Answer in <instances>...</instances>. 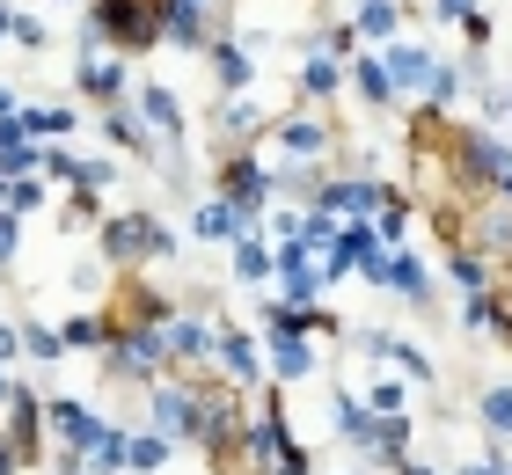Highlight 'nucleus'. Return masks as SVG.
<instances>
[{
	"label": "nucleus",
	"instance_id": "36",
	"mask_svg": "<svg viewBox=\"0 0 512 475\" xmlns=\"http://www.w3.org/2000/svg\"><path fill=\"white\" fill-rule=\"evenodd\" d=\"M476 110H483V132H491L498 117H512V95H505L498 81H476Z\"/></svg>",
	"mask_w": 512,
	"mask_h": 475
},
{
	"label": "nucleus",
	"instance_id": "40",
	"mask_svg": "<svg viewBox=\"0 0 512 475\" xmlns=\"http://www.w3.org/2000/svg\"><path fill=\"white\" fill-rule=\"evenodd\" d=\"M8 37L22 44V52H44V44H52V30H44L37 15H15V30H8Z\"/></svg>",
	"mask_w": 512,
	"mask_h": 475
},
{
	"label": "nucleus",
	"instance_id": "20",
	"mask_svg": "<svg viewBox=\"0 0 512 475\" xmlns=\"http://www.w3.org/2000/svg\"><path fill=\"white\" fill-rule=\"evenodd\" d=\"M235 278H242V285H271V278H278V249H271L264 227L235 234Z\"/></svg>",
	"mask_w": 512,
	"mask_h": 475
},
{
	"label": "nucleus",
	"instance_id": "39",
	"mask_svg": "<svg viewBox=\"0 0 512 475\" xmlns=\"http://www.w3.org/2000/svg\"><path fill=\"white\" fill-rule=\"evenodd\" d=\"M454 475H512V461H505V446L491 439V446H483V454H476V461H461Z\"/></svg>",
	"mask_w": 512,
	"mask_h": 475
},
{
	"label": "nucleus",
	"instance_id": "47",
	"mask_svg": "<svg viewBox=\"0 0 512 475\" xmlns=\"http://www.w3.org/2000/svg\"><path fill=\"white\" fill-rule=\"evenodd\" d=\"M8 402H15V380H8V373H0V410H8Z\"/></svg>",
	"mask_w": 512,
	"mask_h": 475
},
{
	"label": "nucleus",
	"instance_id": "16",
	"mask_svg": "<svg viewBox=\"0 0 512 475\" xmlns=\"http://www.w3.org/2000/svg\"><path fill=\"white\" fill-rule=\"evenodd\" d=\"M381 293H395V300H410V307H432V264L417 249H395V264H388V285Z\"/></svg>",
	"mask_w": 512,
	"mask_h": 475
},
{
	"label": "nucleus",
	"instance_id": "33",
	"mask_svg": "<svg viewBox=\"0 0 512 475\" xmlns=\"http://www.w3.org/2000/svg\"><path fill=\"white\" fill-rule=\"evenodd\" d=\"M359 402H366L374 417H403V380H381V373H374V380H366V395H359Z\"/></svg>",
	"mask_w": 512,
	"mask_h": 475
},
{
	"label": "nucleus",
	"instance_id": "44",
	"mask_svg": "<svg viewBox=\"0 0 512 475\" xmlns=\"http://www.w3.org/2000/svg\"><path fill=\"white\" fill-rule=\"evenodd\" d=\"M395 475H447V468H432V461H417V454H410V461L395 468Z\"/></svg>",
	"mask_w": 512,
	"mask_h": 475
},
{
	"label": "nucleus",
	"instance_id": "23",
	"mask_svg": "<svg viewBox=\"0 0 512 475\" xmlns=\"http://www.w3.org/2000/svg\"><path fill=\"white\" fill-rule=\"evenodd\" d=\"M344 22H352L359 37H374V44H395L403 37V0H352Z\"/></svg>",
	"mask_w": 512,
	"mask_h": 475
},
{
	"label": "nucleus",
	"instance_id": "10",
	"mask_svg": "<svg viewBox=\"0 0 512 475\" xmlns=\"http://www.w3.org/2000/svg\"><path fill=\"white\" fill-rule=\"evenodd\" d=\"M139 117H147V132L161 139V147H169V169L183 176V103L161 81H139V103H132Z\"/></svg>",
	"mask_w": 512,
	"mask_h": 475
},
{
	"label": "nucleus",
	"instance_id": "28",
	"mask_svg": "<svg viewBox=\"0 0 512 475\" xmlns=\"http://www.w3.org/2000/svg\"><path fill=\"white\" fill-rule=\"evenodd\" d=\"M447 278L461 285V293H491V256H483V249H454L447 256Z\"/></svg>",
	"mask_w": 512,
	"mask_h": 475
},
{
	"label": "nucleus",
	"instance_id": "30",
	"mask_svg": "<svg viewBox=\"0 0 512 475\" xmlns=\"http://www.w3.org/2000/svg\"><path fill=\"white\" fill-rule=\"evenodd\" d=\"M476 417H483V432H491V439L505 446V439H512V388H483Z\"/></svg>",
	"mask_w": 512,
	"mask_h": 475
},
{
	"label": "nucleus",
	"instance_id": "11",
	"mask_svg": "<svg viewBox=\"0 0 512 475\" xmlns=\"http://www.w3.org/2000/svg\"><path fill=\"white\" fill-rule=\"evenodd\" d=\"M74 95H88V103H103V110H118L132 103V66L125 59H74Z\"/></svg>",
	"mask_w": 512,
	"mask_h": 475
},
{
	"label": "nucleus",
	"instance_id": "22",
	"mask_svg": "<svg viewBox=\"0 0 512 475\" xmlns=\"http://www.w3.org/2000/svg\"><path fill=\"white\" fill-rule=\"evenodd\" d=\"M205 59H213V74H220L227 95H242V88L256 81V59H249V44H242V37H213V44H205Z\"/></svg>",
	"mask_w": 512,
	"mask_h": 475
},
{
	"label": "nucleus",
	"instance_id": "34",
	"mask_svg": "<svg viewBox=\"0 0 512 475\" xmlns=\"http://www.w3.org/2000/svg\"><path fill=\"white\" fill-rule=\"evenodd\" d=\"M220 125L235 132V139H249L256 125H264V103H249V95H227V110H220Z\"/></svg>",
	"mask_w": 512,
	"mask_h": 475
},
{
	"label": "nucleus",
	"instance_id": "24",
	"mask_svg": "<svg viewBox=\"0 0 512 475\" xmlns=\"http://www.w3.org/2000/svg\"><path fill=\"white\" fill-rule=\"evenodd\" d=\"M191 234H198V242H235V234H249V227H242V212L227 198H198L191 205Z\"/></svg>",
	"mask_w": 512,
	"mask_h": 475
},
{
	"label": "nucleus",
	"instance_id": "31",
	"mask_svg": "<svg viewBox=\"0 0 512 475\" xmlns=\"http://www.w3.org/2000/svg\"><path fill=\"white\" fill-rule=\"evenodd\" d=\"M461 88H469V74H461V66H432V81H425V110H447Z\"/></svg>",
	"mask_w": 512,
	"mask_h": 475
},
{
	"label": "nucleus",
	"instance_id": "21",
	"mask_svg": "<svg viewBox=\"0 0 512 475\" xmlns=\"http://www.w3.org/2000/svg\"><path fill=\"white\" fill-rule=\"evenodd\" d=\"M103 139H110L118 154H139V161H154V132H147V117H139L132 103L103 110Z\"/></svg>",
	"mask_w": 512,
	"mask_h": 475
},
{
	"label": "nucleus",
	"instance_id": "18",
	"mask_svg": "<svg viewBox=\"0 0 512 475\" xmlns=\"http://www.w3.org/2000/svg\"><path fill=\"white\" fill-rule=\"evenodd\" d=\"M15 132L44 147V139H66V132H81V117H74V103H22V110H15Z\"/></svg>",
	"mask_w": 512,
	"mask_h": 475
},
{
	"label": "nucleus",
	"instance_id": "6",
	"mask_svg": "<svg viewBox=\"0 0 512 475\" xmlns=\"http://www.w3.org/2000/svg\"><path fill=\"white\" fill-rule=\"evenodd\" d=\"M44 432H52L66 454H81V461H88L110 432H118V424H110L103 410H88V402H74V395H52V402H44Z\"/></svg>",
	"mask_w": 512,
	"mask_h": 475
},
{
	"label": "nucleus",
	"instance_id": "8",
	"mask_svg": "<svg viewBox=\"0 0 512 475\" xmlns=\"http://www.w3.org/2000/svg\"><path fill=\"white\" fill-rule=\"evenodd\" d=\"M271 169L256 154H227V169H220V198L242 212V227H264V212H271Z\"/></svg>",
	"mask_w": 512,
	"mask_h": 475
},
{
	"label": "nucleus",
	"instance_id": "38",
	"mask_svg": "<svg viewBox=\"0 0 512 475\" xmlns=\"http://www.w3.org/2000/svg\"><path fill=\"white\" fill-rule=\"evenodd\" d=\"M15 256H22V220L0 205V271H15Z\"/></svg>",
	"mask_w": 512,
	"mask_h": 475
},
{
	"label": "nucleus",
	"instance_id": "35",
	"mask_svg": "<svg viewBox=\"0 0 512 475\" xmlns=\"http://www.w3.org/2000/svg\"><path fill=\"white\" fill-rule=\"evenodd\" d=\"M315 52H330V59H352V52H359V30H352L344 15H337L330 30H315Z\"/></svg>",
	"mask_w": 512,
	"mask_h": 475
},
{
	"label": "nucleus",
	"instance_id": "32",
	"mask_svg": "<svg viewBox=\"0 0 512 475\" xmlns=\"http://www.w3.org/2000/svg\"><path fill=\"white\" fill-rule=\"evenodd\" d=\"M44 198H52V190H44V176H15V183H8V212H15V220L44 212Z\"/></svg>",
	"mask_w": 512,
	"mask_h": 475
},
{
	"label": "nucleus",
	"instance_id": "3",
	"mask_svg": "<svg viewBox=\"0 0 512 475\" xmlns=\"http://www.w3.org/2000/svg\"><path fill=\"white\" fill-rule=\"evenodd\" d=\"M271 147L286 154V176L293 183H315V169L337 154V125H330V117L293 110V117H278V125H271Z\"/></svg>",
	"mask_w": 512,
	"mask_h": 475
},
{
	"label": "nucleus",
	"instance_id": "42",
	"mask_svg": "<svg viewBox=\"0 0 512 475\" xmlns=\"http://www.w3.org/2000/svg\"><path fill=\"white\" fill-rule=\"evenodd\" d=\"M22 359V322H0V366Z\"/></svg>",
	"mask_w": 512,
	"mask_h": 475
},
{
	"label": "nucleus",
	"instance_id": "1",
	"mask_svg": "<svg viewBox=\"0 0 512 475\" xmlns=\"http://www.w3.org/2000/svg\"><path fill=\"white\" fill-rule=\"evenodd\" d=\"M161 15H169V0H88L81 30H96L118 52H147V44H161Z\"/></svg>",
	"mask_w": 512,
	"mask_h": 475
},
{
	"label": "nucleus",
	"instance_id": "46",
	"mask_svg": "<svg viewBox=\"0 0 512 475\" xmlns=\"http://www.w3.org/2000/svg\"><path fill=\"white\" fill-rule=\"evenodd\" d=\"M8 30H15V8H8V0H0V44H8Z\"/></svg>",
	"mask_w": 512,
	"mask_h": 475
},
{
	"label": "nucleus",
	"instance_id": "43",
	"mask_svg": "<svg viewBox=\"0 0 512 475\" xmlns=\"http://www.w3.org/2000/svg\"><path fill=\"white\" fill-rule=\"evenodd\" d=\"M0 475H22V454H15V439L0 432Z\"/></svg>",
	"mask_w": 512,
	"mask_h": 475
},
{
	"label": "nucleus",
	"instance_id": "2",
	"mask_svg": "<svg viewBox=\"0 0 512 475\" xmlns=\"http://www.w3.org/2000/svg\"><path fill=\"white\" fill-rule=\"evenodd\" d=\"M169 256H176V234L154 212H110L103 220V264L132 271V264H169Z\"/></svg>",
	"mask_w": 512,
	"mask_h": 475
},
{
	"label": "nucleus",
	"instance_id": "14",
	"mask_svg": "<svg viewBox=\"0 0 512 475\" xmlns=\"http://www.w3.org/2000/svg\"><path fill=\"white\" fill-rule=\"evenodd\" d=\"M381 59H388V81H395V95H425L432 66H439V59L425 52V44H410V37H395V44H388Z\"/></svg>",
	"mask_w": 512,
	"mask_h": 475
},
{
	"label": "nucleus",
	"instance_id": "29",
	"mask_svg": "<svg viewBox=\"0 0 512 475\" xmlns=\"http://www.w3.org/2000/svg\"><path fill=\"white\" fill-rule=\"evenodd\" d=\"M22 351H30L37 366H59V359H66L59 329H52V322H37V315H22Z\"/></svg>",
	"mask_w": 512,
	"mask_h": 475
},
{
	"label": "nucleus",
	"instance_id": "4",
	"mask_svg": "<svg viewBox=\"0 0 512 475\" xmlns=\"http://www.w3.org/2000/svg\"><path fill=\"white\" fill-rule=\"evenodd\" d=\"M161 366H176L169 359V329L118 322V337H110V351H103V373L110 380H161Z\"/></svg>",
	"mask_w": 512,
	"mask_h": 475
},
{
	"label": "nucleus",
	"instance_id": "27",
	"mask_svg": "<svg viewBox=\"0 0 512 475\" xmlns=\"http://www.w3.org/2000/svg\"><path fill=\"white\" fill-rule=\"evenodd\" d=\"M169 454H176V439H161V432H132L125 475H154V468H169Z\"/></svg>",
	"mask_w": 512,
	"mask_h": 475
},
{
	"label": "nucleus",
	"instance_id": "7",
	"mask_svg": "<svg viewBox=\"0 0 512 475\" xmlns=\"http://www.w3.org/2000/svg\"><path fill=\"white\" fill-rule=\"evenodd\" d=\"M147 432L176 439V446H198V380H154V395H147Z\"/></svg>",
	"mask_w": 512,
	"mask_h": 475
},
{
	"label": "nucleus",
	"instance_id": "25",
	"mask_svg": "<svg viewBox=\"0 0 512 475\" xmlns=\"http://www.w3.org/2000/svg\"><path fill=\"white\" fill-rule=\"evenodd\" d=\"M264 359H271V373L278 380H308L322 359H315V337H271L264 344Z\"/></svg>",
	"mask_w": 512,
	"mask_h": 475
},
{
	"label": "nucleus",
	"instance_id": "17",
	"mask_svg": "<svg viewBox=\"0 0 512 475\" xmlns=\"http://www.w3.org/2000/svg\"><path fill=\"white\" fill-rule=\"evenodd\" d=\"M0 432L15 439V454H22V461H30L37 446H44V395L15 388V402H8V424H0Z\"/></svg>",
	"mask_w": 512,
	"mask_h": 475
},
{
	"label": "nucleus",
	"instance_id": "37",
	"mask_svg": "<svg viewBox=\"0 0 512 475\" xmlns=\"http://www.w3.org/2000/svg\"><path fill=\"white\" fill-rule=\"evenodd\" d=\"M118 183V161H74V190H110Z\"/></svg>",
	"mask_w": 512,
	"mask_h": 475
},
{
	"label": "nucleus",
	"instance_id": "41",
	"mask_svg": "<svg viewBox=\"0 0 512 475\" xmlns=\"http://www.w3.org/2000/svg\"><path fill=\"white\" fill-rule=\"evenodd\" d=\"M476 0H432V22H469Z\"/></svg>",
	"mask_w": 512,
	"mask_h": 475
},
{
	"label": "nucleus",
	"instance_id": "19",
	"mask_svg": "<svg viewBox=\"0 0 512 475\" xmlns=\"http://www.w3.org/2000/svg\"><path fill=\"white\" fill-rule=\"evenodd\" d=\"M213 366H227L235 388H256V380H264V344L242 337V329H220V359H213Z\"/></svg>",
	"mask_w": 512,
	"mask_h": 475
},
{
	"label": "nucleus",
	"instance_id": "12",
	"mask_svg": "<svg viewBox=\"0 0 512 475\" xmlns=\"http://www.w3.org/2000/svg\"><path fill=\"white\" fill-rule=\"evenodd\" d=\"M359 351H366V359H395V373H403L410 380V388H432V351H417L410 337H395V329H366V337H359Z\"/></svg>",
	"mask_w": 512,
	"mask_h": 475
},
{
	"label": "nucleus",
	"instance_id": "13",
	"mask_svg": "<svg viewBox=\"0 0 512 475\" xmlns=\"http://www.w3.org/2000/svg\"><path fill=\"white\" fill-rule=\"evenodd\" d=\"M169 359L176 366H205V359H220V322L213 315H205V307H191V315H183V307H176V322H169Z\"/></svg>",
	"mask_w": 512,
	"mask_h": 475
},
{
	"label": "nucleus",
	"instance_id": "26",
	"mask_svg": "<svg viewBox=\"0 0 512 475\" xmlns=\"http://www.w3.org/2000/svg\"><path fill=\"white\" fill-rule=\"evenodd\" d=\"M308 103H330V95L344 88V59H330V52H308L300 59V81H293Z\"/></svg>",
	"mask_w": 512,
	"mask_h": 475
},
{
	"label": "nucleus",
	"instance_id": "15",
	"mask_svg": "<svg viewBox=\"0 0 512 475\" xmlns=\"http://www.w3.org/2000/svg\"><path fill=\"white\" fill-rule=\"evenodd\" d=\"M344 81L359 88L366 110H388V103H395V81H388V59H381V52H352V59H344Z\"/></svg>",
	"mask_w": 512,
	"mask_h": 475
},
{
	"label": "nucleus",
	"instance_id": "45",
	"mask_svg": "<svg viewBox=\"0 0 512 475\" xmlns=\"http://www.w3.org/2000/svg\"><path fill=\"white\" fill-rule=\"evenodd\" d=\"M15 110H22V95H15V88H0V125H8Z\"/></svg>",
	"mask_w": 512,
	"mask_h": 475
},
{
	"label": "nucleus",
	"instance_id": "5",
	"mask_svg": "<svg viewBox=\"0 0 512 475\" xmlns=\"http://www.w3.org/2000/svg\"><path fill=\"white\" fill-rule=\"evenodd\" d=\"M308 205H315V212H330V220H381L388 183H374V176H315Z\"/></svg>",
	"mask_w": 512,
	"mask_h": 475
},
{
	"label": "nucleus",
	"instance_id": "9",
	"mask_svg": "<svg viewBox=\"0 0 512 475\" xmlns=\"http://www.w3.org/2000/svg\"><path fill=\"white\" fill-rule=\"evenodd\" d=\"M213 37H220V0H169V15H161V44H176V52H205Z\"/></svg>",
	"mask_w": 512,
	"mask_h": 475
}]
</instances>
